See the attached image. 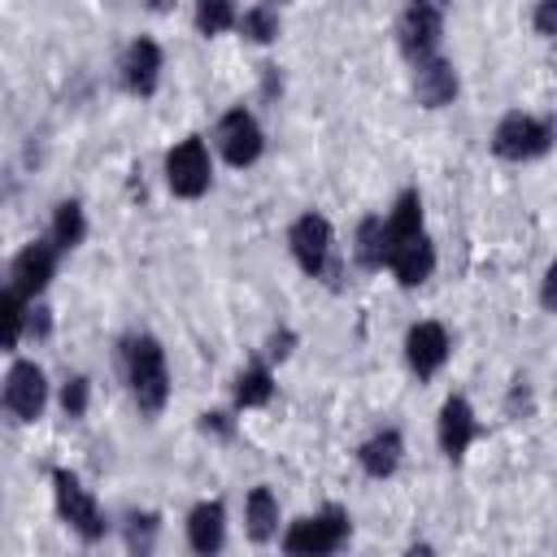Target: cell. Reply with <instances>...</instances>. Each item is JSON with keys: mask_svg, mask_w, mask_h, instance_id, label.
Listing matches in <instances>:
<instances>
[{"mask_svg": "<svg viewBox=\"0 0 557 557\" xmlns=\"http://www.w3.org/2000/svg\"><path fill=\"white\" fill-rule=\"evenodd\" d=\"M531 30L557 44V0H531Z\"/></svg>", "mask_w": 557, "mask_h": 557, "instance_id": "cell-27", "label": "cell"}, {"mask_svg": "<svg viewBox=\"0 0 557 557\" xmlns=\"http://www.w3.org/2000/svg\"><path fill=\"white\" fill-rule=\"evenodd\" d=\"M148 9H157V13H165V9H174V0H148Z\"/></svg>", "mask_w": 557, "mask_h": 557, "instance_id": "cell-33", "label": "cell"}, {"mask_svg": "<svg viewBox=\"0 0 557 557\" xmlns=\"http://www.w3.org/2000/svg\"><path fill=\"white\" fill-rule=\"evenodd\" d=\"M48 239H52L61 252H74V248L87 239V213H83L78 200H57L52 222H48Z\"/></svg>", "mask_w": 557, "mask_h": 557, "instance_id": "cell-21", "label": "cell"}, {"mask_svg": "<svg viewBox=\"0 0 557 557\" xmlns=\"http://www.w3.org/2000/svg\"><path fill=\"white\" fill-rule=\"evenodd\" d=\"M57 405H61V413H65V418H83V413H87V405H91V379H87V374H65Z\"/></svg>", "mask_w": 557, "mask_h": 557, "instance_id": "cell-25", "label": "cell"}, {"mask_svg": "<svg viewBox=\"0 0 557 557\" xmlns=\"http://www.w3.org/2000/svg\"><path fill=\"white\" fill-rule=\"evenodd\" d=\"M278 522H283V509H278V496L270 492V483L248 487V496H244V531H248V540L252 544L278 540Z\"/></svg>", "mask_w": 557, "mask_h": 557, "instance_id": "cell-18", "label": "cell"}, {"mask_svg": "<svg viewBox=\"0 0 557 557\" xmlns=\"http://www.w3.org/2000/svg\"><path fill=\"white\" fill-rule=\"evenodd\" d=\"M52 505L57 518L83 540V544H100L109 531V518L100 509V500L91 496V487H83V479L74 470H52Z\"/></svg>", "mask_w": 557, "mask_h": 557, "instance_id": "cell-3", "label": "cell"}, {"mask_svg": "<svg viewBox=\"0 0 557 557\" xmlns=\"http://www.w3.org/2000/svg\"><path fill=\"white\" fill-rule=\"evenodd\" d=\"M474 440H479V413H474V405L466 396H457V392L444 396V405L435 413V444H440V453L448 461H461Z\"/></svg>", "mask_w": 557, "mask_h": 557, "instance_id": "cell-13", "label": "cell"}, {"mask_svg": "<svg viewBox=\"0 0 557 557\" xmlns=\"http://www.w3.org/2000/svg\"><path fill=\"white\" fill-rule=\"evenodd\" d=\"M157 531H161V518L157 513H131L126 518V548L131 553H152L157 548Z\"/></svg>", "mask_w": 557, "mask_h": 557, "instance_id": "cell-26", "label": "cell"}, {"mask_svg": "<svg viewBox=\"0 0 557 557\" xmlns=\"http://www.w3.org/2000/svg\"><path fill=\"white\" fill-rule=\"evenodd\" d=\"M191 22L205 39H218L239 26V9H235V0H191Z\"/></svg>", "mask_w": 557, "mask_h": 557, "instance_id": "cell-22", "label": "cell"}, {"mask_svg": "<svg viewBox=\"0 0 557 557\" xmlns=\"http://www.w3.org/2000/svg\"><path fill=\"white\" fill-rule=\"evenodd\" d=\"M183 531H187V548L200 553V557H213L226 548V509L222 500H196L183 518Z\"/></svg>", "mask_w": 557, "mask_h": 557, "instance_id": "cell-17", "label": "cell"}, {"mask_svg": "<svg viewBox=\"0 0 557 557\" xmlns=\"http://www.w3.org/2000/svg\"><path fill=\"white\" fill-rule=\"evenodd\" d=\"M292 348H296V331L278 326V331H270V335H265V361H270V366H274V361H287V357H292Z\"/></svg>", "mask_w": 557, "mask_h": 557, "instance_id": "cell-28", "label": "cell"}, {"mask_svg": "<svg viewBox=\"0 0 557 557\" xmlns=\"http://www.w3.org/2000/svg\"><path fill=\"white\" fill-rule=\"evenodd\" d=\"M278 4H283V0H278Z\"/></svg>", "mask_w": 557, "mask_h": 557, "instance_id": "cell-35", "label": "cell"}, {"mask_svg": "<svg viewBox=\"0 0 557 557\" xmlns=\"http://www.w3.org/2000/svg\"><path fill=\"white\" fill-rule=\"evenodd\" d=\"M505 413H509V418H527V413H531V387H527V379H513L509 400H505Z\"/></svg>", "mask_w": 557, "mask_h": 557, "instance_id": "cell-31", "label": "cell"}, {"mask_svg": "<svg viewBox=\"0 0 557 557\" xmlns=\"http://www.w3.org/2000/svg\"><path fill=\"white\" fill-rule=\"evenodd\" d=\"M287 252L309 278H326L331 265H335V226H331V218L318 213V209H305L287 226Z\"/></svg>", "mask_w": 557, "mask_h": 557, "instance_id": "cell-6", "label": "cell"}, {"mask_svg": "<svg viewBox=\"0 0 557 557\" xmlns=\"http://www.w3.org/2000/svg\"><path fill=\"white\" fill-rule=\"evenodd\" d=\"M400 461H405V435L396 426H379L357 444V466H361L366 479L383 483V479H392L400 470Z\"/></svg>", "mask_w": 557, "mask_h": 557, "instance_id": "cell-16", "label": "cell"}, {"mask_svg": "<svg viewBox=\"0 0 557 557\" xmlns=\"http://www.w3.org/2000/svg\"><path fill=\"white\" fill-rule=\"evenodd\" d=\"M213 148L222 152V161H226L231 170H248V165H257L261 152H265V131H261L257 113L244 109V104L226 109V113L218 117V126H213Z\"/></svg>", "mask_w": 557, "mask_h": 557, "instance_id": "cell-9", "label": "cell"}, {"mask_svg": "<svg viewBox=\"0 0 557 557\" xmlns=\"http://www.w3.org/2000/svg\"><path fill=\"white\" fill-rule=\"evenodd\" d=\"M431 4H444V9H448V0H431Z\"/></svg>", "mask_w": 557, "mask_h": 557, "instance_id": "cell-34", "label": "cell"}, {"mask_svg": "<svg viewBox=\"0 0 557 557\" xmlns=\"http://www.w3.org/2000/svg\"><path fill=\"white\" fill-rule=\"evenodd\" d=\"M387 248H392V231H387V213H366L352 231V261L361 270H383L387 265Z\"/></svg>", "mask_w": 557, "mask_h": 557, "instance_id": "cell-19", "label": "cell"}, {"mask_svg": "<svg viewBox=\"0 0 557 557\" xmlns=\"http://www.w3.org/2000/svg\"><path fill=\"white\" fill-rule=\"evenodd\" d=\"M453 357V339H448V326L435 322V318H422L405 331V366L413 379H435Z\"/></svg>", "mask_w": 557, "mask_h": 557, "instance_id": "cell-11", "label": "cell"}, {"mask_svg": "<svg viewBox=\"0 0 557 557\" xmlns=\"http://www.w3.org/2000/svg\"><path fill=\"white\" fill-rule=\"evenodd\" d=\"M57 261H61V248L52 239H30L13 252L9 261V287L22 292L26 300H39L48 292V283L57 278Z\"/></svg>", "mask_w": 557, "mask_h": 557, "instance_id": "cell-10", "label": "cell"}, {"mask_svg": "<svg viewBox=\"0 0 557 557\" xmlns=\"http://www.w3.org/2000/svg\"><path fill=\"white\" fill-rule=\"evenodd\" d=\"M231 400H235V409H261V405H270L274 400V370H270V361L244 366L231 379Z\"/></svg>", "mask_w": 557, "mask_h": 557, "instance_id": "cell-20", "label": "cell"}, {"mask_svg": "<svg viewBox=\"0 0 557 557\" xmlns=\"http://www.w3.org/2000/svg\"><path fill=\"white\" fill-rule=\"evenodd\" d=\"M52 335V309L30 300V318H26V339H48Z\"/></svg>", "mask_w": 557, "mask_h": 557, "instance_id": "cell-30", "label": "cell"}, {"mask_svg": "<svg viewBox=\"0 0 557 557\" xmlns=\"http://www.w3.org/2000/svg\"><path fill=\"white\" fill-rule=\"evenodd\" d=\"M0 405L13 422H39L48 409V374L39 361L30 357H13L4 370V387H0Z\"/></svg>", "mask_w": 557, "mask_h": 557, "instance_id": "cell-7", "label": "cell"}, {"mask_svg": "<svg viewBox=\"0 0 557 557\" xmlns=\"http://www.w3.org/2000/svg\"><path fill=\"white\" fill-rule=\"evenodd\" d=\"M248 44H274L278 39V30H283V17H278V9L270 4V0H261V4H248L244 13H239V26H235Z\"/></svg>", "mask_w": 557, "mask_h": 557, "instance_id": "cell-23", "label": "cell"}, {"mask_svg": "<svg viewBox=\"0 0 557 557\" xmlns=\"http://www.w3.org/2000/svg\"><path fill=\"white\" fill-rule=\"evenodd\" d=\"M352 535V518L348 509L339 505H322L318 513H305L296 522H287V531L278 535V548L283 553H309V557H322V553H339Z\"/></svg>", "mask_w": 557, "mask_h": 557, "instance_id": "cell-4", "label": "cell"}, {"mask_svg": "<svg viewBox=\"0 0 557 557\" xmlns=\"http://www.w3.org/2000/svg\"><path fill=\"white\" fill-rule=\"evenodd\" d=\"M200 431L213 435V440H231V435H235V418L222 413V409H205V413H200Z\"/></svg>", "mask_w": 557, "mask_h": 557, "instance_id": "cell-29", "label": "cell"}, {"mask_svg": "<svg viewBox=\"0 0 557 557\" xmlns=\"http://www.w3.org/2000/svg\"><path fill=\"white\" fill-rule=\"evenodd\" d=\"M540 305L548 313H557V257L544 265V278H540Z\"/></svg>", "mask_w": 557, "mask_h": 557, "instance_id": "cell-32", "label": "cell"}, {"mask_svg": "<svg viewBox=\"0 0 557 557\" xmlns=\"http://www.w3.org/2000/svg\"><path fill=\"white\" fill-rule=\"evenodd\" d=\"M161 70H165V52H161V44L148 39V35H135V39L126 44L122 61H117L122 87H126L131 96H139V100H148V96L161 87Z\"/></svg>", "mask_w": 557, "mask_h": 557, "instance_id": "cell-14", "label": "cell"}, {"mask_svg": "<svg viewBox=\"0 0 557 557\" xmlns=\"http://www.w3.org/2000/svg\"><path fill=\"white\" fill-rule=\"evenodd\" d=\"M413 74H409V91H413V100L422 104V109H448L453 100H457V91H461V74H457V65L448 61V57H431V61H418V65H409Z\"/></svg>", "mask_w": 557, "mask_h": 557, "instance_id": "cell-15", "label": "cell"}, {"mask_svg": "<svg viewBox=\"0 0 557 557\" xmlns=\"http://www.w3.org/2000/svg\"><path fill=\"white\" fill-rule=\"evenodd\" d=\"M435 244L422 231H409V235H392V248H387V270L396 274L400 287H422L431 274H435Z\"/></svg>", "mask_w": 557, "mask_h": 557, "instance_id": "cell-12", "label": "cell"}, {"mask_svg": "<svg viewBox=\"0 0 557 557\" xmlns=\"http://www.w3.org/2000/svg\"><path fill=\"white\" fill-rule=\"evenodd\" d=\"M161 174H165L170 196H178V200H200V196L209 191V183H213L209 144H205L200 135H183L178 144H170Z\"/></svg>", "mask_w": 557, "mask_h": 557, "instance_id": "cell-5", "label": "cell"}, {"mask_svg": "<svg viewBox=\"0 0 557 557\" xmlns=\"http://www.w3.org/2000/svg\"><path fill=\"white\" fill-rule=\"evenodd\" d=\"M26 318H30V300L22 292L4 287V296H0V322H4V352L9 357H17V348L26 339Z\"/></svg>", "mask_w": 557, "mask_h": 557, "instance_id": "cell-24", "label": "cell"}, {"mask_svg": "<svg viewBox=\"0 0 557 557\" xmlns=\"http://www.w3.org/2000/svg\"><path fill=\"white\" fill-rule=\"evenodd\" d=\"M440 44H444V4L409 0L405 13L396 17V48H400V57L409 65H418V61L440 57Z\"/></svg>", "mask_w": 557, "mask_h": 557, "instance_id": "cell-8", "label": "cell"}, {"mask_svg": "<svg viewBox=\"0 0 557 557\" xmlns=\"http://www.w3.org/2000/svg\"><path fill=\"white\" fill-rule=\"evenodd\" d=\"M122 379L144 418H157L170 405V361L157 335L135 331L122 339Z\"/></svg>", "mask_w": 557, "mask_h": 557, "instance_id": "cell-1", "label": "cell"}, {"mask_svg": "<svg viewBox=\"0 0 557 557\" xmlns=\"http://www.w3.org/2000/svg\"><path fill=\"white\" fill-rule=\"evenodd\" d=\"M487 148H492L496 161L531 165V161H540V157H548V152L557 148V117L527 113V109H509V113L492 126Z\"/></svg>", "mask_w": 557, "mask_h": 557, "instance_id": "cell-2", "label": "cell"}]
</instances>
